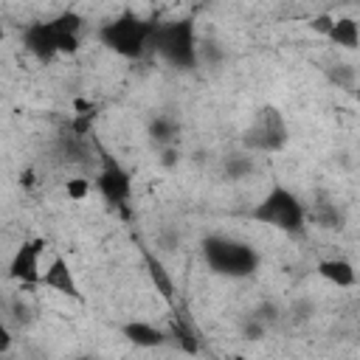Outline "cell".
I'll list each match as a JSON object with an SVG mask.
<instances>
[{
    "mask_svg": "<svg viewBox=\"0 0 360 360\" xmlns=\"http://www.w3.org/2000/svg\"><path fill=\"white\" fill-rule=\"evenodd\" d=\"M326 79H329L332 84L343 87V90H354V68H352V65H346V62L326 68Z\"/></svg>",
    "mask_w": 360,
    "mask_h": 360,
    "instance_id": "obj_19",
    "label": "cell"
},
{
    "mask_svg": "<svg viewBox=\"0 0 360 360\" xmlns=\"http://www.w3.org/2000/svg\"><path fill=\"white\" fill-rule=\"evenodd\" d=\"M96 158H98V172H96V191L104 197L110 208H115L121 217H129V200H132V174L127 166L110 155L98 141H96Z\"/></svg>",
    "mask_w": 360,
    "mask_h": 360,
    "instance_id": "obj_6",
    "label": "cell"
},
{
    "mask_svg": "<svg viewBox=\"0 0 360 360\" xmlns=\"http://www.w3.org/2000/svg\"><path fill=\"white\" fill-rule=\"evenodd\" d=\"M264 332H267V323L250 312V315H248V321L242 323V335H245L248 340H262V338H264Z\"/></svg>",
    "mask_w": 360,
    "mask_h": 360,
    "instance_id": "obj_22",
    "label": "cell"
},
{
    "mask_svg": "<svg viewBox=\"0 0 360 360\" xmlns=\"http://www.w3.org/2000/svg\"><path fill=\"white\" fill-rule=\"evenodd\" d=\"M152 53L177 70H194L200 65V39L194 17L158 22L152 34Z\"/></svg>",
    "mask_w": 360,
    "mask_h": 360,
    "instance_id": "obj_4",
    "label": "cell"
},
{
    "mask_svg": "<svg viewBox=\"0 0 360 360\" xmlns=\"http://www.w3.org/2000/svg\"><path fill=\"white\" fill-rule=\"evenodd\" d=\"M180 163V149L172 143V146H163L160 149V166H166V169H172V166H177Z\"/></svg>",
    "mask_w": 360,
    "mask_h": 360,
    "instance_id": "obj_25",
    "label": "cell"
},
{
    "mask_svg": "<svg viewBox=\"0 0 360 360\" xmlns=\"http://www.w3.org/2000/svg\"><path fill=\"white\" fill-rule=\"evenodd\" d=\"M121 335L138 349H160L169 343V329H160V326H155L149 321H138V318L121 323Z\"/></svg>",
    "mask_w": 360,
    "mask_h": 360,
    "instance_id": "obj_10",
    "label": "cell"
},
{
    "mask_svg": "<svg viewBox=\"0 0 360 360\" xmlns=\"http://www.w3.org/2000/svg\"><path fill=\"white\" fill-rule=\"evenodd\" d=\"M22 39V48L42 65L53 62L59 56V48H56V31H53V22L51 20H34L22 28L20 34Z\"/></svg>",
    "mask_w": 360,
    "mask_h": 360,
    "instance_id": "obj_8",
    "label": "cell"
},
{
    "mask_svg": "<svg viewBox=\"0 0 360 360\" xmlns=\"http://www.w3.org/2000/svg\"><path fill=\"white\" fill-rule=\"evenodd\" d=\"M307 217H309V225H318L323 231H343V225H346L343 208H338L329 200H321L312 208H307Z\"/></svg>",
    "mask_w": 360,
    "mask_h": 360,
    "instance_id": "obj_15",
    "label": "cell"
},
{
    "mask_svg": "<svg viewBox=\"0 0 360 360\" xmlns=\"http://www.w3.org/2000/svg\"><path fill=\"white\" fill-rule=\"evenodd\" d=\"M169 340H174L177 349L186 352V354H200L197 329H194V323H191L186 315H180V312L169 318Z\"/></svg>",
    "mask_w": 360,
    "mask_h": 360,
    "instance_id": "obj_14",
    "label": "cell"
},
{
    "mask_svg": "<svg viewBox=\"0 0 360 360\" xmlns=\"http://www.w3.org/2000/svg\"><path fill=\"white\" fill-rule=\"evenodd\" d=\"M20 183H22V186H25V188H31V186H34V183H37V180H34V169H25V172H22V174H20Z\"/></svg>",
    "mask_w": 360,
    "mask_h": 360,
    "instance_id": "obj_29",
    "label": "cell"
},
{
    "mask_svg": "<svg viewBox=\"0 0 360 360\" xmlns=\"http://www.w3.org/2000/svg\"><path fill=\"white\" fill-rule=\"evenodd\" d=\"M42 250H45V239H25L14 250V256L8 262V278L17 281L22 290L39 287V278H42V267H39Z\"/></svg>",
    "mask_w": 360,
    "mask_h": 360,
    "instance_id": "obj_7",
    "label": "cell"
},
{
    "mask_svg": "<svg viewBox=\"0 0 360 360\" xmlns=\"http://www.w3.org/2000/svg\"><path fill=\"white\" fill-rule=\"evenodd\" d=\"M326 39L343 51H354L360 48V22L354 17H335V25L326 34Z\"/></svg>",
    "mask_w": 360,
    "mask_h": 360,
    "instance_id": "obj_16",
    "label": "cell"
},
{
    "mask_svg": "<svg viewBox=\"0 0 360 360\" xmlns=\"http://www.w3.org/2000/svg\"><path fill=\"white\" fill-rule=\"evenodd\" d=\"M39 287H48L65 298H73V301H82V290H79V281H76V273L70 270L68 259L65 256H53L45 270H42V278H39Z\"/></svg>",
    "mask_w": 360,
    "mask_h": 360,
    "instance_id": "obj_9",
    "label": "cell"
},
{
    "mask_svg": "<svg viewBox=\"0 0 360 360\" xmlns=\"http://www.w3.org/2000/svg\"><path fill=\"white\" fill-rule=\"evenodd\" d=\"M295 312H298L295 318H301V321H304V318H309V312H312V304H309V301H298V304H295Z\"/></svg>",
    "mask_w": 360,
    "mask_h": 360,
    "instance_id": "obj_28",
    "label": "cell"
},
{
    "mask_svg": "<svg viewBox=\"0 0 360 360\" xmlns=\"http://www.w3.org/2000/svg\"><path fill=\"white\" fill-rule=\"evenodd\" d=\"M96 183H90L87 177H68L65 180V194H68V200H73V202H82L87 194H90V188H93Z\"/></svg>",
    "mask_w": 360,
    "mask_h": 360,
    "instance_id": "obj_20",
    "label": "cell"
},
{
    "mask_svg": "<svg viewBox=\"0 0 360 360\" xmlns=\"http://www.w3.org/2000/svg\"><path fill=\"white\" fill-rule=\"evenodd\" d=\"M155 28H158L155 20H146L135 11H121L118 17L107 20L98 28V42L124 59H143L146 53H152Z\"/></svg>",
    "mask_w": 360,
    "mask_h": 360,
    "instance_id": "obj_3",
    "label": "cell"
},
{
    "mask_svg": "<svg viewBox=\"0 0 360 360\" xmlns=\"http://www.w3.org/2000/svg\"><path fill=\"white\" fill-rule=\"evenodd\" d=\"M222 59H225V51H222L214 39H202V42H200V62H205V65L217 68Z\"/></svg>",
    "mask_w": 360,
    "mask_h": 360,
    "instance_id": "obj_21",
    "label": "cell"
},
{
    "mask_svg": "<svg viewBox=\"0 0 360 360\" xmlns=\"http://www.w3.org/2000/svg\"><path fill=\"white\" fill-rule=\"evenodd\" d=\"M253 315H256V318H262V321L270 326V323H276V321H278V307H276V304H270V301H264V304H259V307L253 309Z\"/></svg>",
    "mask_w": 360,
    "mask_h": 360,
    "instance_id": "obj_24",
    "label": "cell"
},
{
    "mask_svg": "<svg viewBox=\"0 0 360 360\" xmlns=\"http://www.w3.org/2000/svg\"><path fill=\"white\" fill-rule=\"evenodd\" d=\"M158 248H160V250H174V248H177V233H174V231H163V233L158 236Z\"/></svg>",
    "mask_w": 360,
    "mask_h": 360,
    "instance_id": "obj_26",
    "label": "cell"
},
{
    "mask_svg": "<svg viewBox=\"0 0 360 360\" xmlns=\"http://www.w3.org/2000/svg\"><path fill=\"white\" fill-rule=\"evenodd\" d=\"M332 25H335V17L326 14V11H323V14H315V17L309 20V28H312L315 34H321V37H326V34L332 31Z\"/></svg>",
    "mask_w": 360,
    "mask_h": 360,
    "instance_id": "obj_23",
    "label": "cell"
},
{
    "mask_svg": "<svg viewBox=\"0 0 360 360\" xmlns=\"http://www.w3.org/2000/svg\"><path fill=\"white\" fill-rule=\"evenodd\" d=\"M200 253L205 267L222 278H250L262 264V256L250 242L225 233H205L200 242Z\"/></svg>",
    "mask_w": 360,
    "mask_h": 360,
    "instance_id": "obj_1",
    "label": "cell"
},
{
    "mask_svg": "<svg viewBox=\"0 0 360 360\" xmlns=\"http://www.w3.org/2000/svg\"><path fill=\"white\" fill-rule=\"evenodd\" d=\"M141 256H143V267H146V276H149V281H152V287L160 292V298L163 301H169V304H174V278H172V273L166 270V264L160 262V256L155 253V250H149L146 245H141Z\"/></svg>",
    "mask_w": 360,
    "mask_h": 360,
    "instance_id": "obj_11",
    "label": "cell"
},
{
    "mask_svg": "<svg viewBox=\"0 0 360 360\" xmlns=\"http://www.w3.org/2000/svg\"><path fill=\"white\" fill-rule=\"evenodd\" d=\"M318 276L335 287H354L357 284V273H354V264L349 259H340V256H332V259H321L318 262Z\"/></svg>",
    "mask_w": 360,
    "mask_h": 360,
    "instance_id": "obj_13",
    "label": "cell"
},
{
    "mask_svg": "<svg viewBox=\"0 0 360 360\" xmlns=\"http://www.w3.org/2000/svg\"><path fill=\"white\" fill-rule=\"evenodd\" d=\"M11 332H14V329L3 323V329H0V354H8V349H11V340H14V338H11Z\"/></svg>",
    "mask_w": 360,
    "mask_h": 360,
    "instance_id": "obj_27",
    "label": "cell"
},
{
    "mask_svg": "<svg viewBox=\"0 0 360 360\" xmlns=\"http://www.w3.org/2000/svg\"><path fill=\"white\" fill-rule=\"evenodd\" d=\"M177 135H180V124H177L174 118H169V115H155V118L149 121V138H152V143H158V149L172 146V143L177 141Z\"/></svg>",
    "mask_w": 360,
    "mask_h": 360,
    "instance_id": "obj_17",
    "label": "cell"
},
{
    "mask_svg": "<svg viewBox=\"0 0 360 360\" xmlns=\"http://www.w3.org/2000/svg\"><path fill=\"white\" fill-rule=\"evenodd\" d=\"M222 174H225V180H231V183L245 180L248 174H253V158H250V152L228 155V158L222 160Z\"/></svg>",
    "mask_w": 360,
    "mask_h": 360,
    "instance_id": "obj_18",
    "label": "cell"
},
{
    "mask_svg": "<svg viewBox=\"0 0 360 360\" xmlns=\"http://www.w3.org/2000/svg\"><path fill=\"white\" fill-rule=\"evenodd\" d=\"M34 321H37V309H34L31 301L22 295V287H20V292H14V295H8V298L3 301V323L11 326L14 332L28 329Z\"/></svg>",
    "mask_w": 360,
    "mask_h": 360,
    "instance_id": "obj_12",
    "label": "cell"
},
{
    "mask_svg": "<svg viewBox=\"0 0 360 360\" xmlns=\"http://www.w3.org/2000/svg\"><path fill=\"white\" fill-rule=\"evenodd\" d=\"M354 96H357V98H360V90H354Z\"/></svg>",
    "mask_w": 360,
    "mask_h": 360,
    "instance_id": "obj_30",
    "label": "cell"
},
{
    "mask_svg": "<svg viewBox=\"0 0 360 360\" xmlns=\"http://www.w3.org/2000/svg\"><path fill=\"white\" fill-rule=\"evenodd\" d=\"M248 217L253 222L267 225V228H276V231H281L287 236H304L307 228H309L307 205L284 183H273L270 191L248 211Z\"/></svg>",
    "mask_w": 360,
    "mask_h": 360,
    "instance_id": "obj_2",
    "label": "cell"
},
{
    "mask_svg": "<svg viewBox=\"0 0 360 360\" xmlns=\"http://www.w3.org/2000/svg\"><path fill=\"white\" fill-rule=\"evenodd\" d=\"M287 141H290V127H287L284 112L276 104L259 107L253 112V121L242 132V146L259 155H276L287 146Z\"/></svg>",
    "mask_w": 360,
    "mask_h": 360,
    "instance_id": "obj_5",
    "label": "cell"
}]
</instances>
